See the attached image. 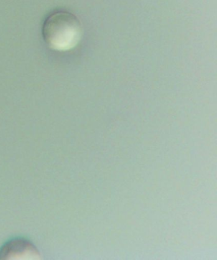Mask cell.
<instances>
[{"label":"cell","mask_w":217,"mask_h":260,"mask_svg":"<svg viewBox=\"0 0 217 260\" xmlns=\"http://www.w3.org/2000/svg\"><path fill=\"white\" fill-rule=\"evenodd\" d=\"M40 258L39 251L27 239L11 240L0 249V259Z\"/></svg>","instance_id":"cell-2"},{"label":"cell","mask_w":217,"mask_h":260,"mask_svg":"<svg viewBox=\"0 0 217 260\" xmlns=\"http://www.w3.org/2000/svg\"><path fill=\"white\" fill-rule=\"evenodd\" d=\"M42 36L50 49L60 52L70 51L81 41L82 24L72 12L65 11L52 12L43 24Z\"/></svg>","instance_id":"cell-1"}]
</instances>
